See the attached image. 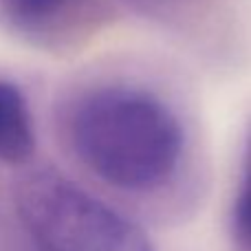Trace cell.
I'll return each mask as SVG.
<instances>
[{"label": "cell", "mask_w": 251, "mask_h": 251, "mask_svg": "<svg viewBox=\"0 0 251 251\" xmlns=\"http://www.w3.org/2000/svg\"><path fill=\"white\" fill-rule=\"evenodd\" d=\"M122 0H0V29L44 53L82 49L117 20Z\"/></svg>", "instance_id": "obj_3"}, {"label": "cell", "mask_w": 251, "mask_h": 251, "mask_svg": "<svg viewBox=\"0 0 251 251\" xmlns=\"http://www.w3.org/2000/svg\"><path fill=\"white\" fill-rule=\"evenodd\" d=\"M229 231L238 251H251V148L245 156L229 209Z\"/></svg>", "instance_id": "obj_5"}, {"label": "cell", "mask_w": 251, "mask_h": 251, "mask_svg": "<svg viewBox=\"0 0 251 251\" xmlns=\"http://www.w3.org/2000/svg\"><path fill=\"white\" fill-rule=\"evenodd\" d=\"M31 251H33V249H31Z\"/></svg>", "instance_id": "obj_6"}, {"label": "cell", "mask_w": 251, "mask_h": 251, "mask_svg": "<svg viewBox=\"0 0 251 251\" xmlns=\"http://www.w3.org/2000/svg\"><path fill=\"white\" fill-rule=\"evenodd\" d=\"M16 214L33 251H156L132 218L57 170L22 178Z\"/></svg>", "instance_id": "obj_2"}, {"label": "cell", "mask_w": 251, "mask_h": 251, "mask_svg": "<svg viewBox=\"0 0 251 251\" xmlns=\"http://www.w3.org/2000/svg\"><path fill=\"white\" fill-rule=\"evenodd\" d=\"M62 130L73 156L93 176L134 194L168 185L187 152L178 113L132 82L84 88L66 104Z\"/></svg>", "instance_id": "obj_1"}, {"label": "cell", "mask_w": 251, "mask_h": 251, "mask_svg": "<svg viewBox=\"0 0 251 251\" xmlns=\"http://www.w3.org/2000/svg\"><path fill=\"white\" fill-rule=\"evenodd\" d=\"M35 152V126L20 86L0 77V161L20 165Z\"/></svg>", "instance_id": "obj_4"}]
</instances>
